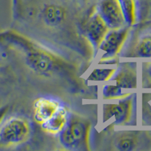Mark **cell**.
<instances>
[{"label": "cell", "instance_id": "obj_10", "mask_svg": "<svg viewBox=\"0 0 151 151\" xmlns=\"http://www.w3.org/2000/svg\"><path fill=\"white\" fill-rule=\"evenodd\" d=\"M113 84L123 89H130L137 87L136 72L131 67H121L110 79Z\"/></svg>", "mask_w": 151, "mask_h": 151}, {"label": "cell", "instance_id": "obj_14", "mask_svg": "<svg viewBox=\"0 0 151 151\" xmlns=\"http://www.w3.org/2000/svg\"><path fill=\"white\" fill-rule=\"evenodd\" d=\"M116 69H94L88 77V81L107 82L110 81L115 74Z\"/></svg>", "mask_w": 151, "mask_h": 151}, {"label": "cell", "instance_id": "obj_6", "mask_svg": "<svg viewBox=\"0 0 151 151\" xmlns=\"http://www.w3.org/2000/svg\"><path fill=\"white\" fill-rule=\"evenodd\" d=\"M98 12L110 29H120L126 24L119 0H101Z\"/></svg>", "mask_w": 151, "mask_h": 151}, {"label": "cell", "instance_id": "obj_7", "mask_svg": "<svg viewBox=\"0 0 151 151\" xmlns=\"http://www.w3.org/2000/svg\"><path fill=\"white\" fill-rule=\"evenodd\" d=\"M110 30V27L98 12L92 15L87 23L86 27V36L91 43L95 54L99 51L100 45H101L105 36Z\"/></svg>", "mask_w": 151, "mask_h": 151}, {"label": "cell", "instance_id": "obj_5", "mask_svg": "<svg viewBox=\"0 0 151 151\" xmlns=\"http://www.w3.org/2000/svg\"><path fill=\"white\" fill-rule=\"evenodd\" d=\"M129 36V28L110 29L100 45L99 50L103 52L101 61L111 60L121 52Z\"/></svg>", "mask_w": 151, "mask_h": 151}, {"label": "cell", "instance_id": "obj_16", "mask_svg": "<svg viewBox=\"0 0 151 151\" xmlns=\"http://www.w3.org/2000/svg\"><path fill=\"white\" fill-rule=\"evenodd\" d=\"M137 54L140 57H151V36L142 38L136 48Z\"/></svg>", "mask_w": 151, "mask_h": 151}, {"label": "cell", "instance_id": "obj_4", "mask_svg": "<svg viewBox=\"0 0 151 151\" xmlns=\"http://www.w3.org/2000/svg\"><path fill=\"white\" fill-rule=\"evenodd\" d=\"M132 98L131 97L118 100L115 104H105L102 107V122L110 120L112 124L122 125L128 123L132 117Z\"/></svg>", "mask_w": 151, "mask_h": 151}, {"label": "cell", "instance_id": "obj_11", "mask_svg": "<svg viewBox=\"0 0 151 151\" xmlns=\"http://www.w3.org/2000/svg\"><path fill=\"white\" fill-rule=\"evenodd\" d=\"M44 21L50 27H56L61 24L66 16V11L61 5L50 4L44 8L42 12Z\"/></svg>", "mask_w": 151, "mask_h": 151}, {"label": "cell", "instance_id": "obj_13", "mask_svg": "<svg viewBox=\"0 0 151 151\" xmlns=\"http://www.w3.org/2000/svg\"><path fill=\"white\" fill-rule=\"evenodd\" d=\"M120 2L125 17V24L128 26H132L135 23L136 8L134 0H119Z\"/></svg>", "mask_w": 151, "mask_h": 151}, {"label": "cell", "instance_id": "obj_1", "mask_svg": "<svg viewBox=\"0 0 151 151\" xmlns=\"http://www.w3.org/2000/svg\"><path fill=\"white\" fill-rule=\"evenodd\" d=\"M0 45L21 52L27 65L37 73H47L55 67V58L51 54L37 48L26 38L14 31L0 33Z\"/></svg>", "mask_w": 151, "mask_h": 151}, {"label": "cell", "instance_id": "obj_17", "mask_svg": "<svg viewBox=\"0 0 151 151\" xmlns=\"http://www.w3.org/2000/svg\"><path fill=\"white\" fill-rule=\"evenodd\" d=\"M79 1H84V0H79Z\"/></svg>", "mask_w": 151, "mask_h": 151}, {"label": "cell", "instance_id": "obj_12", "mask_svg": "<svg viewBox=\"0 0 151 151\" xmlns=\"http://www.w3.org/2000/svg\"><path fill=\"white\" fill-rule=\"evenodd\" d=\"M122 88L119 86L115 84L105 85L102 87V98L104 100H119L122 98H126L130 96V94L128 92H125L122 91Z\"/></svg>", "mask_w": 151, "mask_h": 151}, {"label": "cell", "instance_id": "obj_2", "mask_svg": "<svg viewBox=\"0 0 151 151\" xmlns=\"http://www.w3.org/2000/svg\"><path fill=\"white\" fill-rule=\"evenodd\" d=\"M31 125L27 119L12 116L0 125V146L10 147L21 145L29 140Z\"/></svg>", "mask_w": 151, "mask_h": 151}, {"label": "cell", "instance_id": "obj_9", "mask_svg": "<svg viewBox=\"0 0 151 151\" xmlns=\"http://www.w3.org/2000/svg\"><path fill=\"white\" fill-rule=\"evenodd\" d=\"M69 119L67 108L61 105L59 110L46 122L41 125L42 129L51 134H59L67 124Z\"/></svg>", "mask_w": 151, "mask_h": 151}, {"label": "cell", "instance_id": "obj_8", "mask_svg": "<svg viewBox=\"0 0 151 151\" xmlns=\"http://www.w3.org/2000/svg\"><path fill=\"white\" fill-rule=\"evenodd\" d=\"M61 104L49 98H40L36 99L33 105V117L37 123L42 125L49 119L59 110Z\"/></svg>", "mask_w": 151, "mask_h": 151}, {"label": "cell", "instance_id": "obj_3", "mask_svg": "<svg viewBox=\"0 0 151 151\" xmlns=\"http://www.w3.org/2000/svg\"><path fill=\"white\" fill-rule=\"evenodd\" d=\"M90 124L79 117L69 119L64 129L59 133L60 144L69 150H86L88 145Z\"/></svg>", "mask_w": 151, "mask_h": 151}, {"label": "cell", "instance_id": "obj_15", "mask_svg": "<svg viewBox=\"0 0 151 151\" xmlns=\"http://www.w3.org/2000/svg\"><path fill=\"white\" fill-rule=\"evenodd\" d=\"M136 139L131 134H122L116 139L115 147L120 151H130L134 149Z\"/></svg>", "mask_w": 151, "mask_h": 151}]
</instances>
